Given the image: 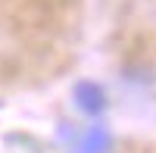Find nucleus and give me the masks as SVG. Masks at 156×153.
Here are the masks:
<instances>
[{
	"mask_svg": "<svg viewBox=\"0 0 156 153\" xmlns=\"http://www.w3.org/2000/svg\"><path fill=\"white\" fill-rule=\"evenodd\" d=\"M75 103L81 112L87 116H100L106 109V91L97 84V81H78L75 84Z\"/></svg>",
	"mask_w": 156,
	"mask_h": 153,
	"instance_id": "obj_1",
	"label": "nucleus"
},
{
	"mask_svg": "<svg viewBox=\"0 0 156 153\" xmlns=\"http://www.w3.org/2000/svg\"><path fill=\"white\" fill-rule=\"evenodd\" d=\"M109 147H112V137L103 125H90L78 141V153H109Z\"/></svg>",
	"mask_w": 156,
	"mask_h": 153,
	"instance_id": "obj_2",
	"label": "nucleus"
}]
</instances>
